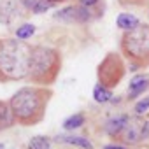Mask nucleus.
Listing matches in <instances>:
<instances>
[{"mask_svg":"<svg viewBox=\"0 0 149 149\" xmlns=\"http://www.w3.org/2000/svg\"><path fill=\"white\" fill-rule=\"evenodd\" d=\"M54 91L44 86H23L11 98L9 107L14 116L16 125L19 126H35L44 121L47 105L53 100Z\"/></svg>","mask_w":149,"mask_h":149,"instance_id":"nucleus-1","label":"nucleus"},{"mask_svg":"<svg viewBox=\"0 0 149 149\" xmlns=\"http://www.w3.org/2000/svg\"><path fill=\"white\" fill-rule=\"evenodd\" d=\"M32 44L16 37L0 39V83H18L28 79Z\"/></svg>","mask_w":149,"mask_h":149,"instance_id":"nucleus-2","label":"nucleus"},{"mask_svg":"<svg viewBox=\"0 0 149 149\" xmlns=\"http://www.w3.org/2000/svg\"><path fill=\"white\" fill-rule=\"evenodd\" d=\"M63 67V54L60 49L35 44L32 47V58H30V70H28V79L35 86L51 88Z\"/></svg>","mask_w":149,"mask_h":149,"instance_id":"nucleus-3","label":"nucleus"},{"mask_svg":"<svg viewBox=\"0 0 149 149\" xmlns=\"http://www.w3.org/2000/svg\"><path fill=\"white\" fill-rule=\"evenodd\" d=\"M119 53L130 63L132 70L149 67V23H140L130 32H123L119 39Z\"/></svg>","mask_w":149,"mask_h":149,"instance_id":"nucleus-4","label":"nucleus"},{"mask_svg":"<svg viewBox=\"0 0 149 149\" xmlns=\"http://www.w3.org/2000/svg\"><path fill=\"white\" fill-rule=\"evenodd\" d=\"M126 76V60L118 51H109L97 65V79L102 86L114 90Z\"/></svg>","mask_w":149,"mask_h":149,"instance_id":"nucleus-5","label":"nucleus"},{"mask_svg":"<svg viewBox=\"0 0 149 149\" xmlns=\"http://www.w3.org/2000/svg\"><path fill=\"white\" fill-rule=\"evenodd\" d=\"M149 140V116L147 114H128L125 126L121 132L116 135L112 142L128 146V147H137L142 146Z\"/></svg>","mask_w":149,"mask_h":149,"instance_id":"nucleus-6","label":"nucleus"},{"mask_svg":"<svg viewBox=\"0 0 149 149\" xmlns=\"http://www.w3.org/2000/svg\"><path fill=\"white\" fill-rule=\"evenodd\" d=\"M30 13L23 7L21 0H0V23L13 28L16 23L26 19Z\"/></svg>","mask_w":149,"mask_h":149,"instance_id":"nucleus-7","label":"nucleus"},{"mask_svg":"<svg viewBox=\"0 0 149 149\" xmlns=\"http://www.w3.org/2000/svg\"><path fill=\"white\" fill-rule=\"evenodd\" d=\"M97 14L93 13V9L84 7V6H68L65 9H60L58 13H54V19H60L63 23H90L91 19H95Z\"/></svg>","mask_w":149,"mask_h":149,"instance_id":"nucleus-8","label":"nucleus"},{"mask_svg":"<svg viewBox=\"0 0 149 149\" xmlns=\"http://www.w3.org/2000/svg\"><path fill=\"white\" fill-rule=\"evenodd\" d=\"M149 90V74H139L130 79L128 84V93H126V100H139V97L142 93H146Z\"/></svg>","mask_w":149,"mask_h":149,"instance_id":"nucleus-9","label":"nucleus"},{"mask_svg":"<svg viewBox=\"0 0 149 149\" xmlns=\"http://www.w3.org/2000/svg\"><path fill=\"white\" fill-rule=\"evenodd\" d=\"M126 118H128V114H126V112H121V114H118V116L109 118V119L104 123V132H105V135H107L111 140H114L116 135L121 132V128H123L125 123H126Z\"/></svg>","mask_w":149,"mask_h":149,"instance_id":"nucleus-10","label":"nucleus"},{"mask_svg":"<svg viewBox=\"0 0 149 149\" xmlns=\"http://www.w3.org/2000/svg\"><path fill=\"white\" fill-rule=\"evenodd\" d=\"M54 140L60 142V144L76 146V147H79V149H93V144H91L86 137H83V135H70V133L67 135V133H63V135L54 137Z\"/></svg>","mask_w":149,"mask_h":149,"instance_id":"nucleus-11","label":"nucleus"},{"mask_svg":"<svg viewBox=\"0 0 149 149\" xmlns=\"http://www.w3.org/2000/svg\"><path fill=\"white\" fill-rule=\"evenodd\" d=\"M14 125H16V121L11 112L9 100H0V133L6 130H11Z\"/></svg>","mask_w":149,"mask_h":149,"instance_id":"nucleus-12","label":"nucleus"},{"mask_svg":"<svg viewBox=\"0 0 149 149\" xmlns=\"http://www.w3.org/2000/svg\"><path fill=\"white\" fill-rule=\"evenodd\" d=\"M140 23H142V21H139V18L133 16V14H130V13H121V14L116 18V25H118V28L123 30V32H130V30L137 28Z\"/></svg>","mask_w":149,"mask_h":149,"instance_id":"nucleus-13","label":"nucleus"},{"mask_svg":"<svg viewBox=\"0 0 149 149\" xmlns=\"http://www.w3.org/2000/svg\"><path fill=\"white\" fill-rule=\"evenodd\" d=\"M84 123H86V114H84V112H76V114L68 116V118L63 121V130H67V132H74V130L81 128Z\"/></svg>","mask_w":149,"mask_h":149,"instance_id":"nucleus-14","label":"nucleus"},{"mask_svg":"<svg viewBox=\"0 0 149 149\" xmlns=\"http://www.w3.org/2000/svg\"><path fill=\"white\" fill-rule=\"evenodd\" d=\"M93 100L97 104H107V102H111L112 100V90H109V88L102 86L100 83H97L95 88H93Z\"/></svg>","mask_w":149,"mask_h":149,"instance_id":"nucleus-15","label":"nucleus"},{"mask_svg":"<svg viewBox=\"0 0 149 149\" xmlns=\"http://www.w3.org/2000/svg\"><path fill=\"white\" fill-rule=\"evenodd\" d=\"M51 144H53L51 137H47V135H33L28 140L26 149H51Z\"/></svg>","mask_w":149,"mask_h":149,"instance_id":"nucleus-16","label":"nucleus"},{"mask_svg":"<svg viewBox=\"0 0 149 149\" xmlns=\"http://www.w3.org/2000/svg\"><path fill=\"white\" fill-rule=\"evenodd\" d=\"M33 33H35V25H32V23H21V25L14 30V35H16V39H19V40H26V39H30Z\"/></svg>","mask_w":149,"mask_h":149,"instance_id":"nucleus-17","label":"nucleus"},{"mask_svg":"<svg viewBox=\"0 0 149 149\" xmlns=\"http://www.w3.org/2000/svg\"><path fill=\"white\" fill-rule=\"evenodd\" d=\"M149 111V95L144 97V98H139L133 105V112L135 114H146Z\"/></svg>","mask_w":149,"mask_h":149,"instance_id":"nucleus-18","label":"nucleus"},{"mask_svg":"<svg viewBox=\"0 0 149 149\" xmlns=\"http://www.w3.org/2000/svg\"><path fill=\"white\" fill-rule=\"evenodd\" d=\"M53 6L49 4V2H46V0H37V4H35V7H33V11H32V14H44L46 11H49Z\"/></svg>","mask_w":149,"mask_h":149,"instance_id":"nucleus-19","label":"nucleus"},{"mask_svg":"<svg viewBox=\"0 0 149 149\" xmlns=\"http://www.w3.org/2000/svg\"><path fill=\"white\" fill-rule=\"evenodd\" d=\"M121 6H137V7H146L149 0H118Z\"/></svg>","mask_w":149,"mask_h":149,"instance_id":"nucleus-20","label":"nucleus"},{"mask_svg":"<svg viewBox=\"0 0 149 149\" xmlns=\"http://www.w3.org/2000/svg\"><path fill=\"white\" fill-rule=\"evenodd\" d=\"M77 4L84 6V7H90V9H95L100 4V0H77Z\"/></svg>","mask_w":149,"mask_h":149,"instance_id":"nucleus-21","label":"nucleus"},{"mask_svg":"<svg viewBox=\"0 0 149 149\" xmlns=\"http://www.w3.org/2000/svg\"><path fill=\"white\" fill-rule=\"evenodd\" d=\"M21 4H23V7L32 14V11H33V7H35V4H37V0H21Z\"/></svg>","mask_w":149,"mask_h":149,"instance_id":"nucleus-22","label":"nucleus"},{"mask_svg":"<svg viewBox=\"0 0 149 149\" xmlns=\"http://www.w3.org/2000/svg\"><path fill=\"white\" fill-rule=\"evenodd\" d=\"M102 149H132V147L123 146V144H118V142H111V144H105Z\"/></svg>","mask_w":149,"mask_h":149,"instance_id":"nucleus-23","label":"nucleus"},{"mask_svg":"<svg viewBox=\"0 0 149 149\" xmlns=\"http://www.w3.org/2000/svg\"><path fill=\"white\" fill-rule=\"evenodd\" d=\"M46 2H49V4L54 7V6H60V4H65V2H68V0H46Z\"/></svg>","mask_w":149,"mask_h":149,"instance_id":"nucleus-24","label":"nucleus"},{"mask_svg":"<svg viewBox=\"0 0 149 149\" xmlns=\"http://www.w3.org/2000/svg\"><path fill=\"white\" fill-rule=\"evenodd\" d=\"M0 149H6V144H2V142H0Z\"/></svg>","mask_w":149,"mask_h":149,"instance_id":"nucleus-25","label":"nucleus"}]
</instances>
